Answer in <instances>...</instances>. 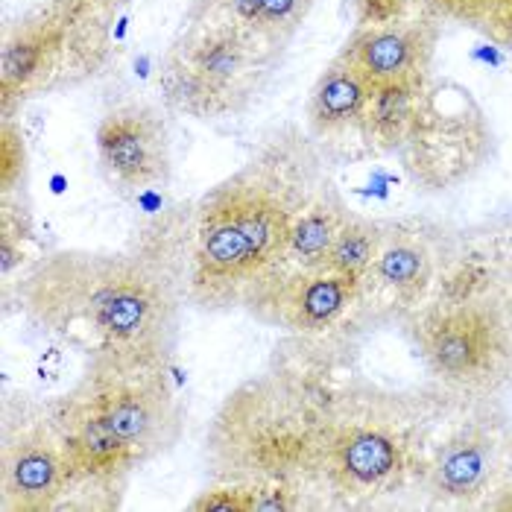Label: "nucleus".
I'll return each mask as SVG.
<instances>
[{"instance_id": "nucleus-1", "label": "nucleus", "mask_w": 512, "mask_h": 512, "mask_svg": "<svg viewBox=\"0 0 512 512\" xmlns=\"http://www.w3.org/2000/svg\"><path fill=\"white\" fill-rule=\"evenodd\" d=\"M3 299L82 357L170 363L188 296L164 258L53 249L15 278Z\"/></svg>"}, {"instance_id": "nucleus-2", "label": "nucleus", "mask_w": 512, "mask_h": 512, "mask_svg": "<svg viewBox=\"0 0 512 512\" xmlns=\"http://www.w3.org/2000/svg\"><path fill=\"white\" fill-rule=\"evenodd\" d=\"M325 185L328 173L314 138L290 123L273 129L194 205L188 302L202 311L237 308L243 290L284 261L293 223Z\"/></svg>"}, {"instance_id": "nucleus-3", "label": "nucleus", "mask_w": 512, "mask_h": 512, "mask_svg": "<svg viewBox=\"0 0 512 512\" xmlns=\"http://www.w3.org/2000/svg\"><path fill=\"white\" fill-rule=\"evenodd\" d=\"M460 401L436 390H395L357 375L322 407V507L369 510L419 492L445 419Z\"/></svg>"}, {"instance_id": "nucleus-4", "label": "nucleus", "mask_w": 512, "mask_h": 512, "mask_svg": "<svg viewBox=\"0 0 512 512\" xmlns=\"http://www.w3.org/2000/svg\"><path fill=\"white\" fill-rule=\"evenodd\" d=\"M47 407L65 439L71 495H120L126 480L167 454L185 428L170 363L85 357L77 381L47 398Z\"/></svg>"}, {"instance_id": "nucleus-5", "label": "nucleus", "mask_w": 512, "mask_h": 512, "mask_svg": "<svg viewBox=\"0 0 512 512\" xmlns=\"http://www.w3.org/2000/svg\"><path fill=\"white\" fill-rule=\"evenodd\" d=\"M319 422L322 407L270 366L240 381L208 422V477L243 486L290 483L316 492Z\"/></svg>"}, {"instance_id": "nucleus-6", "label": "nucleus", "mask_w": 512, "mask_h": 512, "mask_svg": "<svg viewBox=\"0 0 512 512\" xmlns=\"http://www.w3.org/2000/svg\"><path fill=\"white\" fill-rule=\"evenodd\" d=\"M126 0H36L6 18L0 41V112L79 88L112 68L115 21Z\"/></svg>"}, {"instance_id": "nucleus-7", "label": "nucleus", "mask_w": 512, "mask_h": 512, "mask_svg": "<svg viewBox=\"0 0 512 512\" xmlns=\"http://www.w3.org/2000/svg\"><path fill=\"white\" fill-rule=\"evenodd\" d=\"M428 381L457 401L512 390V284L469 302H422L398 322Z\"/></svg>"}, {"instance_id": "nucleus-8", "label": "nucleus", "mask_w": 512, "mask_h": 512, "mask_svg": "<svg viewBox=\"0 0 512 512\" xmlns=\"http://www.w3.org/2000/svg\"><path fill=\"white\" fill-rule=\"evenodd\" d=\"M278 59L232 24H182L161 56L158 91L170 112L199 123L240 118Z\"/></svg>"}, {"instance_id": "nucleus-9", "label": "nucleus", "mask_w": 512, "mask_h": 512, "mask_svg": "<svg viewBox=\"0 0 512 512\" xmlns=\"http://www.w3.org/2000/svg\"><path fill=\"white\" fill-rule=\"evenodd\" d=\"M492 153L495 135L472 91L454 79H431L395 156L413 185L428 194H445L480 173Z\"/></svg>"}, {"instance_id": "nucleus-10", "label": "nucleus", "mask_w": 512, "mask_h": 512, "mask_svg": "<svg viewBox=\"0 0 512 512\" xmlns=\"http://www.w3.org/2000/svg\"><path fill=\"white\" fill-rule=\"evenodd\" d=\"M510 457L504 401H460L436 436L419 495L431 507H483Z\"/></svg>"}, {"instance_id": "nucleus-11", "label": "nucleus", "mask_w": 512, "mask_h": 512, "mask_svg": "<svg viewBox=\"0 0 512 512\" xmlns=\"http://www.w3.org/2000/svg\"><path fill=\"white\" fill-rule=\"evenodd\" d=\"M71 489L65 439L47 398L6 395L0 404V512L65 510Z\"/></svg>"}, {"instance_id": "nucleus-12", "label": "nucleus", "mask_w": 512, "mask_h": 512, "mask_svg": "<svg viewBox=\"0 0 512 512\" xmlns=\"http://www.w3.org/2000/svg\"><path fill=\"white\" fill-rule=\"evenodd\" d=\"M357 299L360 287L325 267L302 270L281 264L252 281L237 308L284 337H328L349 331V322L360 319Z\"/></svg>"}, {"instance_id": "nucleus-13", "label": "nucleus", "mask_w": 512, "mask_h": 512, "mask_svg": "<svg viewBox=\"0 0 512 512\" xmlns=\"http://www.w3.org/2000/svg\"><path fill=\"white\" fill-rule=\"evenodd\" d=\"M445 229L431 220H393L381 252L360 287L357 316L395 319L413 314L431 293Z\"/></svg>"}, {"instance_id": "nucleus-14", "label": "nucleus", "mask_w": 512, "mask_h": 512, "mask_svg": "<svg viewBox=\"0 0 512 512\" xmlns=\"http://www.w3.org/2000/svg\"><path fill=\"white\" fill-rule=\"evenodd\" d=\"M94 150L106 179L123 191H150L164 185L173 170L167 123L144 103L106 112L94 132Z\"/></svg>"}, {"instance_id": "nucleus-15", "label": "nucleus", "mask_w": 512, "mask_h": 512, "mask_svg": "<svg viewBox=\"0 0 512 512\" xmlns=\"http://www.w3.org/2000/svg\"><path fill=\"white\" fill-rule=\"evenodd\" d=\"M439 18L425 6L404 21L387 27H360L352 30L340 56L349 59L372 85L407 74H428L439 41Z\"/></svg>"}, {"instance_id": "nucleus-16", "label": "nucleus", "mask_w": 512, "mask_h": 512, "mask_svg": "<svg viewBox=\"0 0 512 512\" xmlns=\"http://www.w3.org/2000/svg\"><path fill=\"white\" fill-rule=\"evenodd\" d=\"M372 82L340 53L316 77L305 103V132L316 144H334L346 135L363 138L366 109L372 97Z\"/></svg>"}, {"instance_id": "nucleus-17", "label": "nucleus", "mask_w": 512, "mask_h": 512, "mask_svg": "<svg viewBox=\"0 0 512 512\" xmlns=\"http://www.w3.org/2000/svg\"><path fill=\"white\" fill-rule=\"evenodd\" d=\"M428 85H431V71L378 82L369 97L363 141L378 153H398L416 120Z\"/></svg>"}, {"instance_id": "nucleus-18", "label": "nucleus", "mask_w": 512, "mask_h": 512, "mask_svg": "<svg viewBox=\"0 0 512 512\" xmlns=\"http://www.w3.org/2000/svg\"><path fill=\"white\" fill-rule=\"evenodd\" d=\"M349 217H352V211H349L346 199L340 197L337 188L328 182L311 199V205L299 214V220L293 223V232H290L281 264L284 267H302V270H319L325 264L331 243L337 240Z\"/></svg>"}, {"instance_id": "nucleus-19", "label": "nucleus", "mask_w": 512, "mask_h": 512, "mask_svg": "<svg viewBox=\"0 0 512 512\" xmlns=\"http://www.w3.org/2000/svg\"><path fill=\"white\" fill-rule=\"evenodd\" d=\"M384 235H387V223L352 214L346 220V226L340 229L337 240L331 243L322 267L334 276L352 281L355 287H363V281L381 252Z\"/></svg>"}, {"instance_id": "nucleus-20", "label": "nucleus", "mask_w": 512, "mask_h": 512, "mask_svg": "<svg viewBox=\"0 0 512 512\" xmlns=\"http://www.w3.org/2000/svg\"><path fill=\"white\" fill-rule=\"evenodd\" d=\"M442 24L472 30L492 47L512 53V0H422Z\"/></svg>"}, {"instance_id": "nucleus-21", "label": "nucleus", "mask_w": 512, "mask_h": 512, "mask_svg": "<svg viewBox=\"0 0 512 512\" xmlns=\"http://www.w3.org/2000/svg\"><path fill=\"white\" fill-rule=\"evenodd\" d=\"M36 249V229H33V217L27 202L21 194L12 197H0V278H3V290L27 273L41 255Z\"/></svg>"}, {"instance_id": "nucleus-22", "label": "nucleus", "mask_w": 512, "mask_h": 512, "mask_svg": "<svg viewBox=\"0 0 512 512\" xmlns=\"http://www.w3.org/2000/svg\"><path fill=\"white\" fill-rule=\"evenodd\" d=\"M27 141L15 115L0 118V197L21 194L27 185Z\"/></svg>"}, {"instance_id": "nucleus-23", "label": "nucleus", "mask_w": 512, "mask_h": 512, "mask_svg": "<svg viewBox=\"0 0 512 512\" xmlns=\"http://www.w3.org/2000/svg\"><path fill=\"white\" fill-rule=\"evenodd\" d=\"M191 512H255V486L243 483H217L205 486L188 504Z\"/></svg>"}, {"instance_id": "nucleus-24", "label": "nucleus", "mask_w": 512, "mask_h": 512, "mask_svg": "<svg viewBox=\"0 0 512 512\" xmlns=\"http://www.w3.org/2000/svg\"><path fill=\"white\" fill-rule=\"evenodd\" d=\"M422 9V0H352L355 30L360 27H387L410 18Z\"/></svg>"}, {"instance_id": "nucleus-25", "label": "nucleus", "mask_w": 512, "mask_h": 512, "mask_svg": "<svg viewBox=\"0 0 512 512\" xmlns=\"http://www.w3.org/2000/svg\"><path fill=\"white\" fill-rule=\"evenodd\" d=\"M480 510L512 512V457H510V463H507V469H504L501 477H498L495 489H492V492H489V498L483 501V507H480Z\"/></svg>"}]
</instances>
